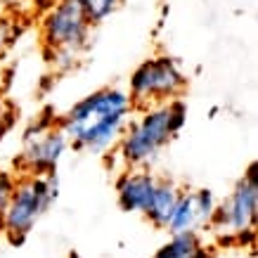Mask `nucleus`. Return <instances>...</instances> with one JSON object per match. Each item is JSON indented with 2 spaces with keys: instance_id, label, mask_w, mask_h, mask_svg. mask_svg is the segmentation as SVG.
I'll list each match as a JSON object with an SVG mask.
<instances>
[{
  "instance_id": "obj_16",
  "label": "nucleus",
  "mask_w": 258,
  "mask_h": 258,
  "mask_svg": "<svg viewBox=\"0 0 258 258\" xmlns=\"http://www.w3.org/2000/svg\"><path fill=\"white\" fill-rule=\"evenodd\" d=\"M209 258H216V253H213V256H209Z\"/></svg>"
},
{
  "instance_id": "obj_7",
  "label": "nucleus",
  "mask_w": 258,
  "mask_h": 258,
  "mask_svg": "<svg viewBox=\"0 0 258 258\" xmlns=\"http://www.w3.org/2000/svg\"><path fill=\"white\" fill-rule=\"evenodd\" d=\"M69 149V142L57 125V116L36 118L24 133L22 154L17 157V171L47 175L57 173V166Z\"/></svg>"
},
{
  "instance_id": "obj_8",
  "label": "nucleus",
  "mask_w": 258,
  "mask_h": 258,
  "mask_svg": "<svg viewBox=\"0 0 258 258\" xmlns=\"http://www.w3.org/2000/svg\"><path fill=\"white\" fill-rule=\"evenodd\" d=\"M216 195L209 187H195L180 192L178 204L173 209L171 218L166 223V232L168 235H178V232H202L209 227L211 216L216 211Z\"/></svg>"
},
{
  "instance_id": "obj_2",
  "label": "nucleus",
  "mask_w": 258,
  "mask_h": 258,
  "mask_svg": "<svg viewBox=\"0 0 258 258\" xmlns=\"http://www.w3.org/2000/svg\"><path fill=\"white\" fill-rule=\"evenodd\" d=\"M185 123L187 104L182 102V97L138 109L111 154H116L121 168H152L159 161L161 152L178 138Z\"/></svg>"
},
{
  "instance_id": "obj_4",
  "label": "nucleus",
  "mask_w": 258,
  "mask_h": 258,
  "mask_svg": "<svg viewBox=\"0 0 258 258\" xmlns=\"http://www.w3.org/2000/svg\"><path fill=\"white\" fill-rule=\"evenodd\" d=\"M59 197V178L57 173L33 175V173H17V185L10 199V206L3 218V237L10 244H22L31 235L47 209Z\"/></svg>"
},
{
  "instance_id": "obj_10",
  "label": "nucleus",
  "mask_w": 258,
  "mask_h": 258,
  "mask_svg": "<svg viewBox=\"0 0 258 258\" xmlns=\"http://www.w3.org/2000/svg\"><path fill=\"white\" fill-rule=\"evenodd\" d=\"M180 192H182V187H180L173 178H168V175H159L157 187H154V192H152V199H149L147 209H145L142 216H145L154 227L164 230L166 223H168V218H171L173 209H175V204H178Z\"/></svg>"
},
{
  "instance_id": "obj_9",
  "label": "nucleus",
  "mask_w": 258,
  "mask_h": 258,
  "mask_svg": "<svg viewBox=\"0 0 258 258\" xmlns=\"http://www.w3.org/2000/svg\"><path fill=\"white\" fill-rule=\"evenodd\" d=\"M157 173L152 168H121L116 175L114 189H116L118 209L125 213H145L152 192L157 187Z\"/></svg>"
},
{
  "instance_id": "obj_5",
  "label": "nucleus",
  "mask_w": 258,
  "mask_h": 258,
  "mask_svg": "<svg viewBox=\"0 0 258 258\" xmlns=\"http://www.w3.org/2000/svg\"><path fill=\"white\" fill-rule=\"evenodd\" d=\"M185 90H187V76L178 59L171 55H154L142 59L133 69L125 88L135 111L178 100L185 95Z\"/></svg>"
},
{
  "instance_id": "obj_12",
  "label": "nucleus",
  "mask_w": 258,
  "mask_h": 258,
  "mask_svg": "<svg viewBox=\"0 0 258 258\" xmlns=\"http://www.w3.org/2000/svg\"><path fill=\"white\" fill-rule=\"evenodd\" d=\"M81 5L86 10L88 19L93 22V26H97V24L107 22L111 15H116L125 5V0H81Z\"/></svg>"
},
{
  "instance_id": "obj_11",
  "label": "nucleus",
  "mask_w": 258,
  "mask_h": 258,
  "mask_svg": "<svg viewBox=\"0 0 258 258\" xmlns=\"http://www.w3.org/2000/svg\"><path fill=\"white\" fill-rule=\"evenodd\" d=\"M209 256H213V249L204 244L202 232H178V235L168 237V242L161 244L152 258H209Z\"/></svg>"
},
{
  "instance_id": "obj_3",
  "label": "nucleus",
  "mask_w": 258,
  "mask_h": 258,
  "mask_svg": "<svg viewBox=\"0 0 258 258\" xmlns=\"http://www.w3.org/2000/svg\"><path fill=\"white\" fill-rule=\"evenodd\" d=\"M38 33L47 64L64 74L81 62L90 45L93 22L88 19L81 0H50L38 15Z\"/></svg>"
},
{
  "instance_id": "obj_15",
  "label": "nucleus",
  "mask_w": 258,
  "mask_h": 258,
  "mask_svg": "<svg viewBox=\"0 0 258 258\" xmlns=\"http://www.w3.org/2000/svg\"><path fill=\"white\" fill-rule=\"evenodd\" d=\"M33 3L36 0H0V8L12 15H24V12H31Z\"/></svg>"
},
{
  "instance_id": "obj_1",
  "label": "nucleus",
  "mask_w": 258,
  "mask_h": 258,
  "mask_svg": "<svg viewBox=\"0 0 258 258\" xmlns=\"http://www.w3.org/2000/svg\"><path fill=\"white\" fill-rule=\"evenodd\" d=\"M133 114L135 107L125 88L107 86L74 102L62 116H57V125L69 147L90 154H109Z\"/></svg>"
},
{
  "instance_id": "obj_6",
  "label": "nucleus",
  "mask_w": 258,
  "mask_h": 258,
  "mask_svg": "<svg viewBox=\"0 0 258 258\" xmlns=\"http://www.w3.org/2000/svg\"><path fill=\"white\" fill-rule=\"evenodd\" d=\"M258 213V164L246 168L242 178L237 180L235 189L216 204L209 230L220 235V242H235L239 235L256 230Z\"/></svg>"
},
{
  "instance_id": "obj_17",
  "label": "nucleus",
  "mask_w": 258,
  "mask_h": 258,
  "mask_svg": "<svg viewBox=\"0 0 258 258\" xmlns=\"http://www.w3.org/2000/svg\"><path fill=\"white\" fill-rule=\"evenodd\" d=\"M0 10H3V8H0Z\"/></svg>"
},
{
  "instance_id": "obj_14",
  "label": "nucleus",
  "mask_w": 258,
  "mask_h": 258,
  "mask_svg": "<svg viewBox=\"0 0 258 258\" xmlns=\"http://www.w3.org/2000/svg\"><path fill=\"white\" fill-rule=\"evenodd\" d=\"M15 185H17V173L0 171V235H3V218H5V211H8V206H10Z\"/></svg>"
},
{
  "instance_id": "obj_13",
  "label": "nucleus",
  "mask_w": 258,
  "mask_h": 258,
  "mask_svg": "<svg viewBox=\"0 0 258 258\" xmlns=\"http://www.w3.org/2000/svg\"><path fill=\"white\" fill-rule=\"evenodd\" d=\"M17 17L19 15H12V12L0 10V57L8 52L10 45H12L17 40V36H19V31H17Z\"/></svg>"
}]
</instances>
